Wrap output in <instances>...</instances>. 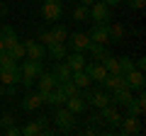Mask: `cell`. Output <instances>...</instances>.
<instances>
[{
    "label": "cell",
    "mask_w": 146,
    "mask_h": 136,
    "mask_svg": "<svg viewBox=\"0 0 146 136\" xmlns=\"http://www.w3.org/2000/svg\"><path fill=\"white\" fill-rule=\"evenodd\" d=\"M90 20L93 22H100V24H107L112 22V7L102 0H95L93 5H90Z\"/></svg>",
    "instance_id": "1"
},
{
    "label": "cell",
    "mask_w": 146,
    "mask_h": 136,
    "mask_svg": "<svg viewBox=\"0 0 146 136\" xmlns=\"http://www.w3.org/2000/svg\"><path fill=\"white\" fill-rule=\"evenodd\" d=\"M66 46H68V51H88L90 37L85 32H73V34L66 37Z\"/></svg>",
    "instance_id": "2"
},
{
    "label": "cell",
    "mask_w": 146,
    "mask_h": 136,
    "mask_svg": "<svg viewBox=\"0 0 146 136\" xmlns=\"http://www.w3.org/2000/svg\"><path fill=\"white\" fill-rule=\"evenodd\" d=\"M73 117H76V114H73V112L68 110V107H63V105H61V107H56V112H54V121H56V124L61 126V131H63V134L73 129V121H76Z\"/></svg>",
    "instance_id": "3"
},
{
    "label": "cell",
    "mask_w": 146,
    "mask_h": 136,
    "mask_svg": "<svg viewBox=\"0 0 146 136\" xmlns=\"http://www.w3.org/2000/svg\"><path fill=\"white\" fill-rule=\"evenodd\" d=\"M124 85L131 90V92H139V90L146 88V78H144V71H129V73H124Z\"/></svg>",
    "instance_id": "4"
},
{
    "label": "cell",
    "mask_w": 146,
    "mask_h": 136,
    "mask_svg": "<svg viewBox=\"0 0 146 136\" xmlns=\"http://www.w3.org/2000/svg\"><path fill=\"white\" fill-rule=\"evenodd\" d=\"M107 24H110V22H107ZM107 24L93 22L90 32H85V34L90 37V42H95V44H110V32H107Z\"/></svg>",
    "instance_id": "5"
},
{
    "label": "cell",
    "mask_w": 146,
    "mask_h": 136,
    "mask_svg": "<svg viewBox=\"0 0 146 136\" xmlns=\"http://www.w3.org/2000/svg\"><path fill=\"white\" fill-rule=\"evenodd\" d=\"M22 44H25L27 58H36V61H44V58H46V46L39 44L36 39H27V42H22Z\"/></svg>",
    "instance_id": "6"
},
{
    "label": "cell",
    "mask_w": 146,
    "mask_h": 136,
    "mask_svg": "<svg viewBox=\"0 0 146 136\" xmlns=\"http://www.w3.org/2000/svg\"><path fill=\"white\" fill-rule=\"evenodd\" d=\"M63 15V3H42V17L46 22H58Z\"/></svg>",
    "instance_id": "7"
},
{
    "label": "cell",
    "mask_w": 146,
    "mask_h": 136,
    "mask_svg": "<svg viewBox=\"0 0 146 136\" xmlns=\"http://www.w3.org/2000/svg\"><path fill=\"white\" fill-rule=\"evenodd\" d=\"M44 71V61H36V58H22L20 63V73L22 75H32V78H36V75Z\"/></svg>",
    "instance_id": "8"
},
{
    "label": "cell",
    "mask_w": 146,
    "mask_h": 136,
    "mask_svg": "<svg viewBox=\"0 0 146 136\" xmlns=\"http://www.w3.org/2000/svg\"><path fill=\"white\" fill-rule=\"evenodd\" d=\"M63 61H66V66L71 68V73H73V71H83L88 58H85V51H68Z\"/></svg>",
    "instance_id": "9"
},
{
    "label": "cell",
    "mask_w": 146,
    "mask_h": 136,
    "mask_svg": "<svg viewBox=\"0 0 146 136\" xmlns=\"http://www.w3.org/2000/svg\"><path fill=\"white\" fill-rule=\"evenodd\" d=\"M66 53H68L66 42H49L46 44V56L51 58V61H63Z\"/></svg>",
    "instance_id": "10"
},
{
    "label": "cell",
    "mask_w": 146,
    "mask_h": 136,
    "mask_svg": "<svg viewBox=\"0 0 146 136\" xmlns=\"http://www.w3.org/2000/svg\"><path fill=\"white\" fill-rule=\"evenodd\" d=\"M119 131L122 134H141V126H139V117H134V114H127V117H122V121H119Z\"/></svg>",
    "instance_id": "11"
},
{
    "label": "cell",
    "mask_w": 146,
    "mask_h": 136,
    "mask_svg": "<svg viewBox=\"0 0 146 136\" xmlns=\"http://www.w3.org/2000/svg\"><path fill=\"white\" fill-rule=\"evenodd\" d=\"M100 85H102L107 92H112V90H117V88H124V75L122 73H107L100 80Z\"/></svg>",
    "instance_id": "12"
},
{
    "label": "cell",
    "mask_w": 146,
    "mask_h": 136,
    "mask_svg": "<svg viewBox=\"0 0 146 136\" xmlns=\"http://www.w3.org/2000/svg\"><path fill=\"white\" fill-rule=\"evenodd\" d=\"M20 78H22L20 63H17V68H0V83L3 85H17Z\"/></svg>",
    "instance_id": "13"
},
{
    "label": "cell",
    "mask_w": 146,
    "mask_h": 136,
    "mask_svg": "<svg viewBox=\"0 0 146 136\" xmlns=\"http://www.w3.org/2000/svg\"><path fill=\"white\" fill-rule=\"evenodd\" d=\"M85 73H88V78L93 80V83H100V80L107 75V71H105V66L100 61H95V63H85V68H83Z\"/></svg>",
    "instance_id": "14"
},
{
    "label": "cell",
    "mask_w": 146,
    "mask_h": 136,
    "mask_svg": "<svg viewBox=\"0 0 146 136\" xmlns=\"http://www.w3.org/2000/svg\"><path fill=\"white\" fill-rule=\"evenodd\" d=\"M36 88H39V92H46V90H54L56 88V78H54L51 73H46V71H42V73L36 75Z\"/></svg>",
    "instance_id": "15"
},
{
    "label": "cell",
    "mask_w": 146,
    "mask_h": 136,
    "mask_svg": "<svg viewBox=\"0 0 146 136\" xmlns=\"http://www.w3.org/2000/svg\"><path fill=\"white\" fill-rule=\"evenodd\" d=\"M0 42H3V46H5V49H10L15 42H20V39H17L15 27H10V24H3V27H0Z\"/></svg>",
    "instance_id": "16"
},
{
    "label": "cell",
    "mask_w": 146,
    "mask_h": 136,
    "mask_svg": "<svg viewBox=\"0 0 146 136\" xmlns=\"http://www.w3.org/2000/svg\"><path fill=\"white\" fill-rule=\"evenodd\" d=\"M51 75L56 78V83H63V80L71 78V68L66 66V61H54V71Z\"/></svg>",
    "instance_id": "17"
},
{
    "label": "cell",
    "mask_w": 146,
    "mask_h": 136,
    "mask_svg": "<svg viewBox=\"0 0 146 136\" xmlns=\"http://www.w3.org/2000/svg\"><path fill=\"white\" fill-rule=\"evenodd\" d=\"M107 32H110V42H112V44H122V42H124V34H127V32H124V27H122L119 22H110Z\"/></svg>",
    "instance_id": "18"
},
{
    "label": "cell",
    "mask_w": 146,
    "mask_h": 136,
    "mask_svg": "<svg viewBox=\"0 0 146 136\" xmlns=\"http://www.w3.org/2000/svg\"><path fill=\"white\" fill-rule=\"evenodd\" d=\"M42 105H44V102H42V95H39V92H29V95L22 97V110H27V112L39 110Z\"/></svg>",
    "instance_id": "19"
},
{
    "label": "cell",
    "mask_w": 146,
    "mask_h": 136,
    "mask_svg": "<svg viewBox=\"0 0 146 136\" xmlns=\"http://www.w3.org/2000/svg\"><path fill=\"white\" fill-rule=\"evenodd\" d=\"M66 107L73 112V114H83V112H85V107H88V102H85V100L80 97V95H71V97L66 100Z\"/></svg>",
    "instance_id": "20"
},
{
    "label": "cell",
    "mask_w": 146,
    "mask_h": 136,
    "mask_svg": "<svg viewBox=\"0 0 146 136\" xmlns=\"http://www.w3.org/2000/svg\"><path fill=\"white\" fill-rule=\"evenodd\" d=\"M88 53L95 58V61H102L105 56H107V44H95V42H90V46H88Z\"/></svg>",
    "instance_id": "21"
},
{
    "label": "cell",
    "mask_w": 146,
    "mask_h": 136,
    "mask_svg": "<svg viewBox=\"0 0 146 136\" xmlns=\"http://www.w3.org/2000/svg\"><path fill=\"white\" fill-rule=\"evenodd\" d=\"M56 88L61 90V92L66 95V97H71V95H80V88H78L76 83H73L71 78H68V80H63V83H56Z\"/></svg>",
    "instance_id": "22"
},
{
    "label": "cell",
    "mask_w": 146,
    "mask_h": 136,
    "mask_svg": "<svg viewBox=\"0 0 146 136\" xmlns=\"http://www.w3.org/2000/svg\"><path fill=\"white\" fill-rule=\"evenodd\" d=\"M71 15H73V20H76V22H90V7H85V5H80V3H78V5L73 7Z\"/></svg>",
    "instance_id": "23"
},
{
    "label": "cell",
    "mask_w": 146,
    "mask_h": 136,
    "mask_svg": "<svg viewBox=\"0 0 146 136\" xmlns=\"http://www.w3.org/2000/svg\"><path fill=\"white\" fill-rule=\"evenodd\" d=\"M71 80L78 85V88H88V85H93V80L88 78L85 71H73V73H71Z\"/></svg>",
    "instance_id": "24"
},
{
    "label": "cell",
    "mask_w": 146,
    "mask_h": 136,
    "mask_svg": "<svg viewBox=\"0 0 146 136\" xmlns=\"http://www.w3.org/2000/svg\"><path fill=\"white\" fill-rule=\"evenodd\" d=\"M100 63L105 66V71H107V73H119V61H117V56H112V53H107Z\"/></svg>",
    "instance_id": "25"
},
{
    "label": "cell",
    "mask_w": 146,
    "mask_h": 136,
    "mask_svg": "<svg viewBox=\"0 0 146 136\" xmlns=\"http://www.w3.org/2000/svg\"><path fill=\"white\" fill-rule=\"evenodd\" d=\"M49 34H51V39H54V42H66L68 29H66V24H54L51 29H49Z\"/></svg>",
    "instance_id": "26"
},
{
    "label": "cell",
    "mask_w": 146,
    "mask_h": 136,
    "mask_svg": "<svg viewBox=\"0 0 146 136\" xmlns=\"http://www.w3.org/2000/svg\"><path fill=\"white\" fill-rule=\"evenodd\" d=\"M5 51H10V56L15 58V61H22V58L27 56V53H25V44H22V42H15L10 49H5Z\"/></svg>",
    "instance_id": "27"
},
{
    "label": "cell",
    "mask_w": 146,
    "mask_h": 136,
    "mask_svg": "<svg viewBox=\"0 0 146 136\" xmlns=\"http://www.w3.org/2000/svg\"><path fill=\"white\" fill-rule=\"evenodd\" d=\"M117 61H119V73H129V71H134V61H131L129 56H117Z\"/></svg>",
    "instance_id": "28"
},
{
    "label": "cell",
    "mask_w": 146,
    "mask_h": 136,
    "mask_svg": "<svg viewBox=\"0 0 146 136\" xmlns=\"http://www.w3.org/2000/svg\"><path fill=\"white\" fill-rule=\"evenodd\" d=\"M0 68H17V61L10 56V51H0Z\"/></svg>",
    "instance_id": "29"
},
{
    "label": "cell",
    "mask_w": 146,
    "mask_h": 136,
    "mask_svg": "<svg viewBox=\"0 0 146 136\" xmlns=\"http://www.w3.org/2000/svg\"><path fill=\"white\" fill-rule=\"evenodd\" d=\"M25 136H36V134H42V124L39 121H29V124L25 126V129H20Z\"/></svg>",
    "instance_id": "30"
},
{
    "label": "cell",
    "mask_w": 146,
    "mask_h": 136,
    "mask_svg": "<svg viewBox=\"0 0 146 136\" xmlns=\"http://www.w3.org/2000/svg\"><path fill=\"white\" fill-rule=\"evenodd\" d=\"M36 42H39V44H44V46H46L49 42H54V39H51V34H49V29H39V32H36Z\"/></svg>",
    "instance_id": "31"
},
{
    "label": "cell",
    "mask_w": 146,
    "mask_h": 136,
    "mask_svg": "<svg viewBox=\"0 0 146 136\" xmlns=\"http://www.w3.org/2000/svg\"><path fill=\"white\" fill-rule=\"evenodd\" d=\"M127 5H129V10H144L146 0H127Z\"/></svg>",
    "instance_id": "32"
},
{
    "label": "cell",
    "mask_w": 146,
    "mask_h": 136,
    "mask_svg": "<svg viewBox=\"0 0 146 136\" xmlns=\"http://www.w3.org/2000/svg\"><path fill=\"white\" fill-rule=\"evenodd\" d=\"M34 80H36V78H32V75H22V78H20V83L25 85L27 90H29V88H34Z\"/></svg>",
    "instance_id": "33"
},
{
    "label": "cell",
    "mask_w": 146,
    "mask_h": 136,
    "mask_svg": "<svg viewBox=\"0 0 146 136\" xmlns=\"http://www.w3.org/2000/svg\"><path fill=\"white\" fill-rule=\"evenodd\" d=\"M0 124H3V126H10V124H15L12 114H3V117H0Z\"/></svg>",
    "instance_id": "34"
},
{
    "label": "cell",
    "mask_w": 146,
    "mask_h": 136,
    "mask_svg": "<svg viewBox=\"0 0 146 136\" xmlns=\"http://www.w3.org/2000/svg\"><path fill=\"white\" fill-rule=\"evenodd\" d=\"M134 68H136V71H144V68H146V58H144V56L136 58V61H134Z\"/></svg>",
    "instance_id": "35"
},
{
    "label": "cell",
    "mask_w": 146,
    "mask_h": 136,
    "mask_svg": "<svg viewBox=\"0 0 146 136\" xmlns=\"http://www.w3.org/2000/svg\"><path fill=\"white\" fill-rule=\"evenodd\" d=\"M5 134H7V136H20V134H22V131H20V129H17V126H15V124H10V126H7V131H5Z\"/></svg>",
    "instance_id": "36"
},
{
    "label": "cell",
    "mask_w": 146,
    "mask_h": 136,
    "mask_svg": "<svg viewBox=\"0 0 146 136\" xmlns=\"http://www.w3.org/2000/svg\"><path fill=\"white\" fill-rule=\"evenodd\" d=\"M5 95L15 97V95H17V85H5Z\"/></svg>",
    "instance_id": "37"
},
{
    "label": "cell",
    "mask_w": 146,
    "mask_h": 136,
    "mask_svg": "<svg viewBox=\"0 0 146 136\" xmlns=\"http://www.w3.org/2000/svg\"><path fill=\"white\" fill-rule=\"evenodd\" d=\"M7 12H10V10H7V5H0V17H7Z\"/></svg>",
    "instance_id": "38"
},
{
    "label": "cell",
    "mask_w": 146,
    "mask_h": 136,
    "mask_svg": "<svg viewBox=\"0 0 146 136\" xmlns=\"http://www.w3.org/2000/svg\"><path fill=\"white\" fill-rule=\"evenodd\" d=\"M102 3H107V5H110V7H115V5H119L122 0H102Z\"/></svg>",
    "instance_id": "39"
},
{
    "label": "cell",
    "mask_w": 146,
    "mask_h": 136,
    "mask_svg": "<svg viewBox=\"0 0 146 136\" xmlns=\"http://www.w3.org/2000/svg\"><path fill=\"white\" fill-rule=\"evenodd\" d=\"M93 3H95V0H80V5H85V7H90Z\"/></svg>",
    "instance_id": "40"
},
{
    "label": "cell",
    "mask_w": 146,
    "mask_h": 136,
    "mask_svg": "<svg viewBox=\"0 0 146 136\" xmlns=\"http://www.w3.org/2000/svg\"><path fill=\"white\" fill-rule=\"evenodd\" d=\"M3 95H5V85L0 83V97H3Z\"/></svg>",
    "instance_id": "41"
},
{
    "label": "cell",
    "mask_w": 146,
    "mask_h": 136,
    "mask_svg": "<svg viewBox=\"0 0 146 136\" xmlns=\"http://www.w3.org/2000/svg\"><path fill=\"white\" fill-rule=\"evenodd\" d=\"M0 51H5V46H3V42H0Z\"/></svg>",
    "instance_id": "42"
},
{
    "label": "cell",
    "mask_w": 146,
    "mask_h": 136,
    "mask_svg": "<svg viewBox=\"0 0 146 136\" xmlns=\"http://www.w3.org/2000/svg\"><path fill=\"white\" fill-rule=\"evenodd\" d=\"M34 3H44V0H34Z\"/></svg>",
    "instance_id": "43"
}]
</instances>
